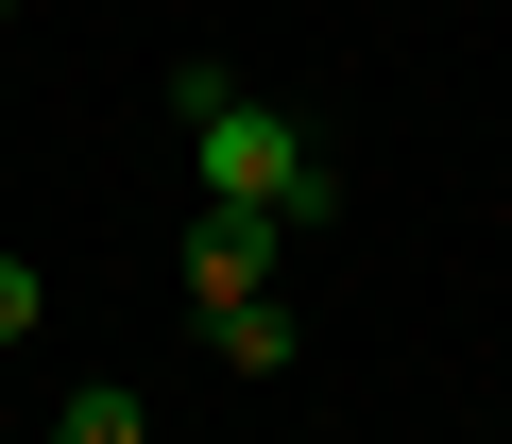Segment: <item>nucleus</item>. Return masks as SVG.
<instances>
[{
    "mask_svg": "<svg viewBox=\"0 0 512 444\" xmlns=\"http://www.w3.org/2000/svg\"><path fill=\"white\" fill-rule=\"evenodd\" d=\"M171 120H188L205 205H256V222H325V205H342V188H325V154H308V120H274L239 69H171Z\"/></svg>",
    "mask_w": 512,
    "mask_h": 444,
    "instance_id": "1",
    "label": "nucleus"
},
{
    "mask_svg": "<svg viewBox=\"0 0 512 444\" xmlns=\"http://www.w3.org/2000/svg\"><path fill=\"white\" fill-rule=\"evenodd\" d=\"M274 240H291V222H256V205H205V222H188V291H205V325L274 291Z\"/></svg>",
    "mask_w": 512,
    "mask_h": 444,
    "instance_id": "2",
    "label": "nucleus"
},
{
    "mask_svg": "<svg viewBox=\"0 0 512 444\" xmlns=\"http://www.w3.org/2000/svg\"><path fill=\"white\" fill-rule=\"evenodd\" d=\"M222 359H239V376H291V308H274V291L222 308Z\"/></svg>",
    "mask_w": 512,
    "mask_h": 444,
    "instance_id": "3",
    "label": "nucleus"
},
{
    "mask_svg": "<svg viewBox=\"0 0 512 444\" xmlns=\"http://www.w3.org/2000/svg\"><path fill=\"white\" fill-rule=\"evenodd\" d=\"M52 444H154V427H137V393H69V410H52Z\"/></svg>",
    "mask_w": 512,
    "mask_h": 444,
    "instance_id": "4",
    "label": "nucleus"
},
{
    "mask_svg": "<svg viewBox=\"0 0 512 444\" xmlns=\"http://www.w3.org/2000/svg\"><path fill=\"white\" fill-rule=\"evenodd\" d=\"M35 325H52V274H35V257H0V342H35Z\"/></svg>",
    "mask_w": 512,
    "mask_h": 444,
    "instance_id": "5",
    "label": "nucleus"
},
{
    "mask_svg": "<svg viewBox=\"0 0 512 444\" xmlns=\"http://www.w3.org/2000/svg\"><path fill=\"white\" fill-rule=\"evenodd\" d=\"M0 18H18V0H0Z\"/></svg>",
    "mask_w": 512,
    "mask_h": 444,
    "instance_id": "6",
    "label": "nucleus"
}]
</instances>
